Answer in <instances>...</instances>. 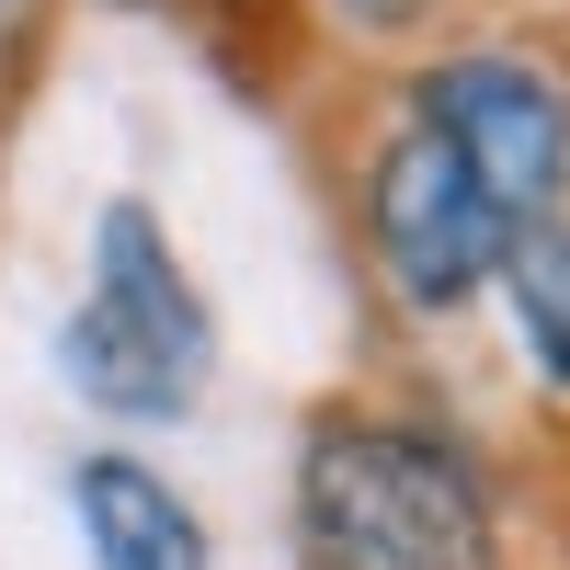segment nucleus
Wrapping results in <instances>:
<instances>
[{
    "mask_svg": "<svg viewBox=\"0 0 570 570\" xmlns=\"http://www.w3.org/2000/svg\"><path fill=\"white\" fill-rule=\"evenodd\" d=\"M80 537L104 570H206V525H195V502H183L160 468H137V456H80Z\"/></svg>",
    "mask_w": 570,
    "mask_h": 570,
    "instance_id": "obj_5",
    "label": "nucleus"
},
{
    "mask_svg": "<svg viewBox=\"0 0 570 570\" xmlns=\"http://www.w3.org/2000/svg\"><path fill=\"white\" fill-rule=\"evenodd\" d=\"M513 285V320H525V354L570 389V217H537V228H513L502 240V274Z\"/></svg>",
    "mask_w": 570,
    "mask_h": 570,
    "instance_id": "obj_6",
    "label": "nucleus"
},
{
    "mask_svg": "<svg viewBox=\"0 0 570 570\" xmlns=\"http://www.w3.org/2000/svg\"><path fill=\"white\" fill-rule=\"evenodd\" d=\"M58 365L80 376V400H104L115 422H171L206 389V365H217V320L195 297V274L171 263V228L137 195H115L91 217V297L58 331Z\"/></svg>",
    "mask_w": 570,
    "mask_h": 570,
    "instance_id": "obj_2",
    "label": "nucleus"
},
{
    "mask_svg": "<svg viewBox=\"0 0 570 570\" xmlns=\"http://www.w3.org/2000/svg\"><path fill=\"white\" fill-rule=\"evenodd\" d=\"M365 240H376V274L400 285V308L445 320V308H468L502 274L513 217L468 183V160L445 149V137L400 126L389 149H376V171H365Z\"/></svg>",
    "mask_w": 570,
    "mask_h": 570,
    "instance_id": "obj_3",
    "label": "nucleus"
},
{
    "mask_svg": "<svg viewBox=\"0 0 570 570\" xmlns=\"http://www.w3.org/2000/svg\"><path fill=\"white\" fill-rule=\"evenodd\" d=\"M343 35H365V46H400V35H422L434 23V0H320Z\"/></svg>",
    "mask_w": 570,
    "mask_h": 570,
    "instance_id": "obj_7",
    "label": "nucleus"
},
{
    "mask_svg": "<svg viewBox=\"0 0 570 570\" xmlns=\"http://www.w3.org/2000/svg\"><path fill=\"white\" fill-rule=\"evenodd\" d=\"M297 525L320 570H502L491 491L445 434L331 411L297 456Z\"/></svg>",
    "mask_w": 570,
    "mask_h": 570,
    "instance_id": "obj_1",
    "label": "nucleus"
},
{
    "mask_svg": "<svg viewBox=\"0 0 570 570\" xmlns=\"http://www.w3.org/2000/svg\"><path fill=\"white\" fill-rule=\"evenodd\" d=\"M422 137H445L468 160V183L513 228L559 217V195H570V91L537 58H445V69H422Z\"/></svg>",
    "mask_w": 570,
    "mask_h": 570,
    "instance_id": "obj_4",
    "label": "nucleus"
}]
</instances>
